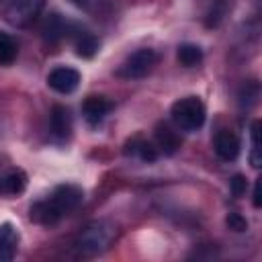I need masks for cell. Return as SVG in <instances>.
Returning a JSON list of instances; mask_svg holds the SVG:
<instances>
[{"label":"cell","mask_w":262,"mask_h":262,"mask_svg":"<svg viewBox=\"0 0 262 262\" xmlns=\"http://www.w3.org/2000/svg\"><path fill=\"white\" fill-rule=\"evenodd\" d=\"M82 201H84V190L80 186L59 184V186H55V190L51 192L49 199L37 201L35 205H31V221L45 225V227H51L63 215L74 211Z\"/></svg>","instance_id":"1"},{"label":"cell","mask_w":262,"mask_h":262,"mask_svg":"<svg viewBox=\"0 0 262 262\" xmlns=\"http://www.w3.org/2000/svg\"><path fill=\"white\" fill-rule=\"evenodd\" d=\"M115 237V227L108 221H90L76 237L74 248L82 256H96L108 248Z\"/></svg>","instance_id":"2"},{"label":"cell","mask_w":262,"mask_h":262,"mask_svg":"<svg viewBox=\"0 0 262 262\" xmlns=\"http://www.w3.org/2000/svg\"><path fill=\"white\" fill-rule=\"evenodd\" d=\"M170 117H172V123L178 129H182V131H196V129L203 127L207 111H205V104H203L201 98L184 96V98H180V100H176L172 104Z\"/></svg>","instance_id":"3"},{"label":"cell","mask_w":262,"mask_h":262,"mask_svg":"<svg viewBox=\"0 0 262 262\" xmlns=\"http://www.w3.org/2000/svg\"><path fill=\"white\" fill-rule=\"evenodd\" d=\"M43 8V0H2V16L12 27L31 25Z\"/></svg>","instance_id":"4"},{"label":"cell","mask_w":262,"mask_h":262,"mask_svg":"<svg viewBox=\"0 0 262 262\" xmlns=\"http://www.w3.org/2000/svg\"><path fill=\"white\" fill-rule=\"evenodd\" d=\"M156 61H158V55H156L154 49H147V47L145 49H137L119 66L117 74L121 78H125V80L143 78V76H147L154 70Z\"/></svg>","instance_id":"5"},{"label":"cell","mask_w":262,"mask_h":262,"mask_svg":"<svg viewBox=\"0 0 262 262\" xmlns=\"http://www.w3.org/2000/svg\"><path fill=\"white\" fill-rule=\"evenodd\" d=\"M47 84L51 90H55L59 94H72L80 84V72L74 68H68V66L53 68L47 76Z\"/></svg>","instance_id":"6"},{"label":"cell","mask_w":262,"mask_h":262,"mask_svg":"<svg viewBox=\"0 0 262 262\" xmlns=\"http://www.w3.org/2000/svg\"><path fill=\"white\" fill-rule=\"evenodd\" d=\"M213 147H215V154L221 160L233 162L239 156V137L233 131H229V129H221V131L215 133Z\"/></svg>","instance_id":"7"},{"label":"cell","mask_w":262,"mask_h":262,"mask_svg":"<svg viewBox=\"0 0 262 262\" xmlns=\"http://www.w3.org/2000/svg\"><path fill=\"white\" fill-rule=\"evenodd\" d=\"M113 111V102L104 96H88L82 102V115L88 125H98Z\"/></svg>","instance_id":"8"},{"label":"cell","mask_w":262,"mask_h":262,"mask_svg":"<svg viewBox=\"0 0 262 262\" xmlns=\"http://www.w3.org/2000/svg\"><path fill=\"white\" fill-rule=\"evenodd\" d=\"M72 29H74L72 23H66L59 14L53 12V14L45 16V20H43V25H41V35H43L45 41L55 43V41H59V39H63V37H70Z\"/></svg>","instance_id":"9"},{"label":"cell","mask_w":262,"mask_h":262,"mask_svg":"<svg viewBox=\"0 0 262 262\" xmlns=\"http://www.w3.org/2000/svg\"><path fill=\"white\" fill-rule=\"evenodd\" d=\"M18 231L12 223L0 225V262H8L16 256L18 250Z\"/></svg>","instance_id":"10"},{"label":"cell","mask_w":262,"mask_h":262,"mask_svg":"<svg viewBox=\"0 0 262 262\" xmlns=\"http://www.w3.org/2000/svg\"><path fill=\"white\" fill-rule=\"evenodd\" d=\"M49 127H51V133L59 139H66L70 137L72 133V115L66 106L61 104H55L51 108V115H49Z\"/></svg>","instance_id":"11"},{"label":"cell","mask_w":262,"mask_h":262,"mask_svg":"<svg viewBox=\"0 0 262 262\" xmlns=\"http://www.w3.org/2000/svg\"><path fill=\"white\" fill-rule=\"evenodd\" d=\"M125 154L131 156V158H139L141 162H156L158 156H160V149L147 139L133 137L125 143Z\"/></svg>","instance_id":"12"},{"label":"cell","mask_w":262,"mask_h":262,"mask_svg":"<svg viewBox=\"0 0 262 262\" xmlns=\"http://www.w3.org/2000/svg\"><path fill=\"white\" fill-rule=\"evenodd\" d=\"M70 37H74L76 53H78L80 57H92V55L98 51V39H96L92 33H88L86 29H82V27L74 25V29H72Z\"/></svg>","instance_id":"13"},{"label":"cell","mask_w":262,"mask_h":262,"mask_svg":"<svg viewBox=\"0 0 262 262\" xmlns=\"http://www.w3.org/2000/svg\"><path fill=\"white\" fill-rule=\"evenodd\" d=\"M27 186V174L23 170H10L0 174V194L2 196H16Z\"/></svg>","instance_id":"14"},{"label":"cell","mask_w":262,"mask_h":262,"mask_svg":"<svg viewBox=\"0 0 262 262\" xmlns=\"http://www.w3.org/2000/svg\"><path fill=\"white\" fill-rule=\"evenodd\" d=\"M156 143H158L156 147H158L160 151L172 156V154L180 147V137H178V133H176L170 125L160 123V125L156 127Z\"/></svg>","instance_id":"15"},{"label":"cell","mask_w":262,"mask_h":262,"mask_svg":"<svg viewBox=\"0 0 262 262\" xmlns=\"http://www.w3.org/2000/svg\"><path fill=\"white\" fill-rule=\"evenodd\" d=\"M203 61V49L194 43H182L178 47V63H182L184 68H192L196 63Z\"/></svg>","instance_id":"16"},{"label":"cell","mask_w":262,"mask_h":262,"mask_svg":"<svg viewBox=\"0 0 262 262\" xmlns=\"http://www.w3.org/2000/svg\"><path fill=\"white\" fill-rule=\"evenodd\" d=\"M18 55V45L16 41L8 35L0 31V66H10Z\"/></svg>","instance_id":"17"},{"label":"cell","mask_w":262,"mask_h":262,"mask_svg":"<svg viewBox=\"0 0 262 262\" xmlns=\"http://www.w3.org/2000/svg\"><path fill=\"white\" fill-rule=\"evenodd\" d=\"M260 121L252 123V154H250V164L254 168H260Z\"/></svg>","instance_id":"18"},{"label":"cell","mask_w":262,"mask_h":262,"mask_svg":"<svg viewBox=\"0 0 262 262\" xmlns=\"http://www.w3.org/2000/svg\"><path fill=\"white\" fill-rule=\"evenodd\" d=\"M225 223H227V227L233 229V231H246V229H248V221H246V217H242L239 213H229L227 219H225Z\"/></svg>","instance_id":"19"},{"label":"cell","mask_w":262,"mask_h":262,"mask_svg":"<svg viewBox=\"0 0 262 262\" xmlns=\"http://www.w3.org/2000/svg\"><path fill=\"white\" fill-rule=\"evenodd\" d=\"M229 184H231V192H233L235 196H242V194L246 192V186H248V184H246V178H244V176H239V174H237V176H233Z\"/></svg>","instance_id":"20"},{"label":"cell","mask_w":262,"mask_h":262,"mask_svg":"<svg viewBox=\"0 0 262 262\" xmlns=\"http://www.w3.org/2000/svg\"><path fill=\"white\" fill-rule=\"evenodd\" d=\"M252 203H254V207L258 209L260 205H262V196H260V178L256 180V184H254V192H252Z\"/></svg>","instance_id":"21"},{"label":"cell","mask_w":262,"mask_h":262,"mask_svg":"<svg viewBox=\"0 0 262 262\" xmlns=\"http://www.w3.org/2000/svg\"><path fill=\"white\" fill-rule=\"evenodd\" d=\"M74 6H78V8H86L88 6V0H70Z\"/></svg>","instance_id":"22"}]
</instances>
